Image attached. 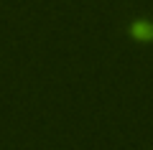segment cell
<instances>
[{
    "instance_id": "obj_1",
    "label": "cell",
    "mask_w": 153,
    "mask_h": 150,
    "mask_svg": "<svg viewBox=\"0 0 153 150\" xmlns=\"http://www.w3.org/2000/svg\"><path fill=\"white\" fill-rule=\"evenodd\" d=\"M133 36H138V38H151V26H148V23H138V26H133Z\"/></svg>"
}]
</instances>
